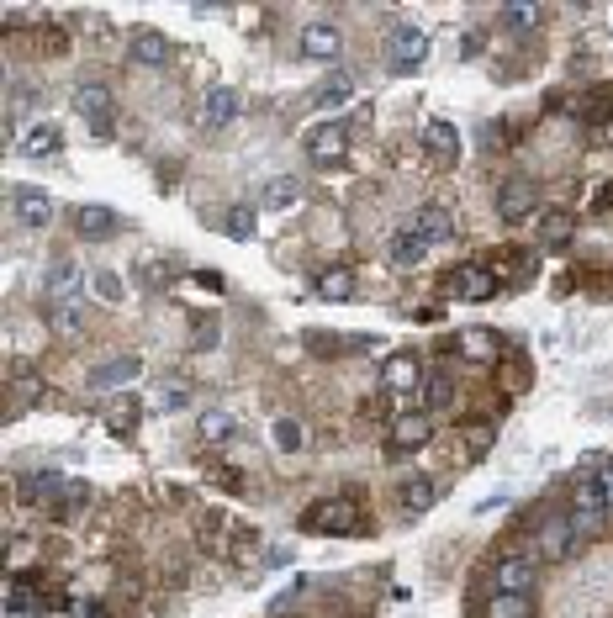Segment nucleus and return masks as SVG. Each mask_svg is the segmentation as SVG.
<instances>
[{
  "label": "nucleus",
  "mask_w": 613,
  "mask_h": 618,
  "mask_svg": "<svg viewBox=\"0 0 613 618\" xmlns=\"http://www.w3.org/2000/svg\"><path fill=\"white\" fill-rule=\"evenodd\" d=\"M608 481H613V460H608Z\"/></svg>",
  "instance_id": "42"
},
{
  "label": "nucleus",
  "mask_w": 613,
  "mask_h": 618,
  "mask_svg": "<svg viewBox=\"0 0 613 618\" xmlns=\"http://www.w3.org/2000/svg\"><path fill=\"white\" fill-rule=\"evenodd\" d=\"M534 206H540V185L534 180H503V191H497V217L503 222H529Z\"/></svg>",
  "instance_id": "11"
},
{
  "label": "nucleus",
  "mask_w": 613,
  "mask_h": 618,
  "mask_svg": "<svg viewBox=\"0 0 613 618\" xmlns=\"http://www.w3.org/2000/svg\"><path fill=\"white\" fill-rule=\"evenodd\" d=\"M471 53H481V32H466V43H460V59H471Z\"/></svg>",
  "instance_id": "41"
},
{
  "label": "nucleus",
  "mask_w": 613,
  "mask_h": 618,
  "mask_svg": "<svg viewBox=\"0 0 613 618\" xmlns=\"http://www.w3.org/2000/svg\"><path fill=\"white\" fill-rule=\"evenodd\" d=\"M481 618H534V597H518V592H492L481 603Z\"/></svg>",
  "instance_id": "25"
},
{
  "label": "nucleus",
  "mask_w": 613,
  "mask_h": 618,
  "mask_svg": "<svg viewBox=\"0 0 613 618\" xmlns=\"http://www.w3.org/2000/svg\"><path fill=\"white\" fill-rule=\"evenodd\" d=\"M233 117H238V96L228 85H212L207 96H201V127H207V133H222Z\"/></svg>",
  "instance_id": "18"
},
{
  "label": "nucleus",
  "mask_w": 613,
  "mask_h": 618,
  "mask_svg": "<svg viewBox=\"0 0 613 618\" xmlns=\"http://www.w3.org/2000/svg\"><path fill=\"white\" fill-rule=\"evenodd\" d=\"M302 59H318V64H328V59H339L344 53V32L333 27V22H307L302 27Z\"/></svg>",
  "instance_id": "14"
},
{
  "label": "nucleus",
  "mask_w": 613,
  "mask_h": 618,
  "mask_svg": "<svg viewBox=\"0 0 613 618\" xmlns=\"http://www.w3.org/2000/svg\"><path fill=\"white\" fill-rule=\"evenodd\" d=\"M117 228H122V217L111 212V206H96V201H90V206H80V212H74V233H80V238H90V243L111 238Z\"/></svg>",
  "instance_id": "19"
},
{
  "label": "nucleus",
  "mask_w": 613,
  "mask_h": 618,
  "mask_svg": "<svg viewBox=\"0 0 613 618\" xmlns=\"http://www.w3.org/2000/svg\"><path fill=\"white\" fill-rule=\"evenodd\" d=\"M302 148H307V159H318V164L344 159V148H349V122H318V127L302 138Z\"/></svg>",
  "instance_id": "13"
},
{
  "label": "nucleus",
  "mask_w": 613,
  "mask_h": 618,
  "mask_svg": "<svg viewBox=\"0 0 613 618\" xmlns=\"http://www.w3.org/2000/svg\"><path fill=\"white\" fill-rule=\"evenodd\" d=\"M423 360L413 349H397V354H386V365H381V386L386 391H397V397H413V391H423Z\"/></svg>",
  "instance_id": "8"
},
{
  "label": "nucleus",
  "mask_w": 613,
  "mask_h": 618,
  "mask_svg": "<svg viewBox=\"0 0 613 618\" xmlns=\"http://www.w3.org/2000/svg\"><path fill=\"white\" fill-rule=\"evenodd\" d=\"M529 545H534V555H540V566H566V560H577V555H582L587 539L577 534L571 513H550V518L534 523Z\"/></svg>",
  "instance_id": "2"
},
{
  "label": "nucleus",
  "mask_w": 613,
  "mask_h": 618,
  "mask_svg": "<svg viewBox=\"0 0 613 618\" xmlns=\"http://www.w3.org/2000/svg\"><path fill=\"white\" fill-rule=\"evenodd\" d=\"M201 439H207V444H222V439H233L238 434V418H233V412H201Z\"/></svg>",
  "instance_id": "31"
},
{
  "label": "nucleus",
  "mask_w": 613,
  "mask_h": 618,
  "mask_svg": "<svg viewBox=\"0 0 613 618\" xmlns=\"http://www.w3.org/2000/svg\"><path fill=\"white\" fill-rule=\"evenodd\" d=\"M48 328L59 333V339H80V328H85V317L74 302H48Z\"/></svg>",
  "instance_id": "28"
},
{
  "label": "nucleus",
  "mask_w": 613,
  "mask_h": 618,
  "mask_svg": "<svg viewBox=\"0 0 613 618\" xmlns=\"http://www.w3.org/2000/svg\"><path fill=\"white\" fill-rule=\"evenodd\" d=\"M349 96H355V80H349V74H333V80H328L312 101H318V106H344Z\"/></svg>",
  "instance_id": "35"
},
{
  "label": "nucleus",
  "mask_w": 613,
  "mask_h": 618,
  "mask_svg": "<svg viewBox=\"0 0 613 618\" xmlns=\"http://www.w3.org/2000/svg\"><path fill=\"white\" fill-rule=\"evenodd\" d=\"M296 201H302V180H296V175H275L265 185V206H275V212H291Z\"/></svg>",
  "instance_id": "30"
},
{
  "label": "nucleus",
  "mask_w": 613,
  "mask_h": 618,
  "mask_svg": "<svg viewBox=\"0 0 613 618\" xmlns=\"http://www.w3.org/2000/svg\"><path fill=\"white\" fill-rule=\"evenodd\" d=\"M270 439H275L281 455H296V449H302V423H296V418H275L270 423Z\"/></svg>",
  "instance_id": "34"
},
{
  "label": "nucleus",
  "mask_w": 613,
  "mask_h": 618,
  "mask_svg": "<svg viewBox=\"0 0 613 618\" xmlns=\"http://www.w3.org/2000/svg\"><path fill=\"white\" fill-rule=\"evenodd\" d=\"M418 143H423V154H429L434 164H460V127L455 122L429 117V122H423V133H418Z\"/></svg>",
  "instance_id": "10"
},
{
  "label": "nucleus",
  "mask_w": 613,
  "mask_h": 618,
  "mask_svg": "<svg viewBox=\"0 0 613 618\" xmlns=\"http://www.w3.org/2000/svg\"><path fill=\"white\" fill-rule=\"evenodd\" d=\"M497 291H503V280L492 265H455L439 280V296H460V302H492Z\"/></svg>",
  "instance_id": "6"
},
{
  "label": "nucleus",
  "mask_w": 613,
  "mask_h": 618,
  "mask_svg": "<svg viewBox=\"0 0 613 618\" xmlns=\"http://www.w3.org/2000/svg\"><path fill=\"white\" fill-rule=\"evenodd\" d=\"M127 53H133V64H143V69H164V64H170V37L154 32V27H138L133 43H127Z\"/></svg>",
  "instance_id": "17"
},
{
  "label": "nucleus",
  "mask_w": 613,
  "mask_h": 618,
  "mask_svg": "<svg viewBox=\"0 0 613 618\" xmlns=\"http://www.w3.org/2000/svg\"><path fill=\"white\" fill-rule=\"evenodd\" d=\"M571 238H577V217H571L566 206H550V212H540V249H566Z\"/></svg>",
  "instance_id": "21"
},
{
  "label": "nucleus",
  "mask_w": 613,
  "mask_h": 618,
  "mask_svg": "<svg viewBox=\"0 0 613 618\" xmlns=\"http://www.w3.org/2000/svg\"><path fill=\"white\" fill-rule=\"evenodd\" d=\"M613 518V481H608V460L592 465V471L577 481V492H571V523H577V534H598L603 523Z\"/></svg>",
  "instance_id": "1"
},
{
  "label": "nucleus",
  "mask_w": 613,
  "mask_h": 618,
  "mask_svg": "<svg viewBox=\"0 0 613 618\" xmlns=\"http://www.w3.org/2000/svg\"><path fill=\"white\" fill-rule=\"evenodd\" d=\"M143 370V360L138 354H117V360H101L96 370H90V386L96 391H117V386H127Z\"/></svg>",
  "instance_id": "20"
},
{
  "label": "nucleus",
  "mask_w": 613,
  "mask_h": 618,
  "mask_svg": "<svg viewBox=\"0 0 613 618\" xmlns=\"http://www.w3.org/2000/svg\"><path fill=\"white\" fill-rule=\"evenodd\" d=\"M434 497H439V486H434L429 476L402 481V508H407V513H429V508H434Z\"/></svg>",
  "instance_id": "29"
},
{
  "label": "nucleus",
  "mask_w": 613,
  "mask_h": 618,
  "mask_svg": "<svg viewBox=\"0 0 613 618\" xmlns=\"http://www.w3.org/2000/svg\"><path fill=\"white\" fill-rule=\"evenodd\" d=\"M466 360H481V365H492L497 354H503V344H497V333L492 328H460V344H455Z\"/></svg>",
  "instance_id": "23"
},
{
  "label": "nucleus",
  "mask_w": 613,
  "mask_h": 618,
  "mask_svg": "<svg viewBox=\"0 0 613 618\" xmlns=\"http://www.w3.org/2000/svg\"><path fill=\"white\" fill-rule=\"evenodd\" d=\"M90 286H96V296H101V302H111V307L127 296V280H122L117 270H96V280H90Z\"/></svg>",
  "instance_id": "36"
},
{
  "label": "nucleus",
  "mask_w": 613,
  "mask_h": 618,
  "mask_svg": "<svg viewBox=\"0 0 613 618\" xmlns=\"http://www.w3.org/2000/svg\"><path fill=\"white\" fill-rule=\"evenodd\" d=\"M59 148H64V138H59V127H53V122H32L22 133V154L27 159H53Z\"/></svg>",
  "instance_id": "24"
},
{
  "label": "nucleus",
  "mask_w": 613,
  "mask_h": 618,
  "mask_svg": "<svg viewBox=\"0 0 613 618\" xmlns=\"http://www.w3.org/2000/svg\"><path fill=\"white\" fill-rule=\"evenodd\" d=\"M407 228H418L429 243H450L455 238V222H450V206H439V201H429V206H418V217L407 222Z\"/></svg>",
  "instance_id": "22"
},
{
  "label": "nucleus",
  "mask_w": 613,
  "mask_h": 618,
  "mask_svg": "<svg viewBox=\"0 0 613 618\" xmlns=\"http://www.w3.org/2000/svg\"><path fill=\"white\" fill-rule=\"evenodd\" d=\"M423 407H429V412L455 407V376H450V370H434V376L423 381Z\"/></svg>",
  "instance_id": "26"
},
{
  "label": "nucleus",
  "mask_w": 613,
  "mask_h": 618,
  "mask_svg": "<svg viewBox=\"0 0 613 618\" xmlns=\"http://www.w3.org/2000/svg\"><path fill=\"white\" fill-rule=\"evenodd\" d=\"M106 428H111V434H133V428H138V402L133 397H117V402L106 407Z\"/></svg>",
  "instance_id": "32"
},
{
  "label": "nucleus",
  "mask_w": 613,
  "mask_h": 618,
  "mask_svg": "<svg viewBox=\"0 0 613 618\" xmlns=\"http://www.w3.org/2000/svg\"><path fill=\"white\" fill-rule=\"evenodd\" d=\"M80 286H85V275H80V265H74V259H53V265L43 270L48 302H74V296H80Z\"/></svg>",
  "instance_id": "16"
},
{
  "label": "nucleus",
  "mask_w": 613,
  "mask_h": 618,
  "mask_svg": "<svg viewBox=\"0 0 613 618\" xmlns=\"http://www.w3.org/2000/svg\"><path fill=\"white\" fill-rule=\"evenodd\" d=\"M434 439V412L429 407H402L386 428V455H418Z\"/></svg>",
  "instance_id": "4"
},
{
  "label": "nucleus",
  "mask_w": 613,
  "mask_h": 618,
  "mask_svg": "<svg viewBox=\"0 0 613 618\" xmlns=\"http://www.w3.org/2000/svg\"><path fill=\"white\" fill-rule=\"evenodd\" d=\"M497 444V423L492 418H476V423H466V455H487V449Z\"/></svg>",
  "instance_id": "33"
},
{
  "label": "nucleus",
  "mask_w": 613,
  "mask_h": 618,
  "mask_svg": "<svg viewBox=\"0 0 613 618\" xmlns=\"http://www.w3.org/2000/svg\"><path fill=\"white\" fill-rule=\"evenodd\" d=\"M11 206H16V217H22L27 228H48L53 222V196L37 191V185H11Z\"/></svg>",
  "instance_id": "15"
},
{
  "label": "nucleus",
  "mask_w": 613,
  "mask_h": 618,
  "mask_svg": "<svg viewBox=\"0 0 613 618\" xmlns=\"http://www.w3.org/2000/svg\"><path fill=\"white\" fill-rule=\"evenodd\" d=\"M254 228H259V222H254V212H249V206H233V217H228V233H233V238H254Z\"/></svg>",
  "instance_id": "39"
},
{
  "label": "nucleus",
  "mask_w": 613,
  "mask_h": 618,
  "mask_svg": "<svg viewBox=\"0 0 613 618\" xmlns=\"http://www.w3.org/2000/svg\"><path fill=\"white\" fill-rule=\"evenodd\" d=\"M318 296L323 302H349V296H355V270H323L318 275Z\"/></svg>",
  "instance_id": "27"
},
{
  "label": "nucleus",
  "mask_w": 613,
  "mask_h": 618,
  "mask_svg": "<svg viewBox=\"0 0 613 618\" xmlns=\"http://www.w3.org/2000/svg\"><path fill=\"white\" fill-rule=\"evenodd\" d=\"M386 59H392L397 74H413L423 59H429V32L423 27H397L392 37H386Z\"/></svg>",
  "instance_id": "9"
},
{
  "label": "nucleus",
  "mask_w": 613,
  "mask_h": 618,
  "mask_svg": "<svg viewBox=\"0 0 613 618\" xmlns=\"http://www.w3.org/2000/svg\"><path fill=\"white\" fill-rule=\"evenodd\" d=\"M429 249H434V243L423 238L418 228H397L392 238H386V265H392V270H418L423 259H429Z\"/></svg>",
  "instance_id": "12"
},
{
  "label": "nucleus",
  "mask_w": 613,
  "mask_h": 618,
  "mask_svg": "<svg viewBox=\"0 0 613 618\" xmlns=\"http://www.w3.org/2000/svg\"><path fill=\"white\" fill-rule=\"evenodd\" d=\"M540 555L534 550H503L492 555L487 566V597L492 592H518V597H534V587H540Z\"/></svg>",
  "instance_id": "3"
},
{
  "label": "nucleus",
  "mask_w": 613,
  "mask_h": 618,
  "mask_svg": "<svg viewBox=\"0 0 613 618\" xmlns=\"http://www.w3.org/2000/svg\"><path fill=\"white\" fill-rule=\"evenodd\" d=\"M302 529L307 534H360V502L349 497H323L302 513Z\"/></svg>",
  "instance_id": "5"
},
{
  "label": "nucleus",
  "mask_w": 613,
  "mask_h": 618,
  "mask_svg": "<svg viewBox=\"0 0 613 618\" xmlns=\"http://www.w3.org/2000/svg\"><path fill=\"white\" fill-rule=\"evenodd\" d=\"M587 122H592V127H603V122H613V80H608V85L598 90V96H592V101H587Z\"/></svg>",
  "instance_id": "38"
},
{
  "label": "nucleus",
  "mask_w": 613,
  "mask_h": 618,
  "mask_svg": "<svg viewBox=\"0 0 613 618\" xmlns=\"http://www.w3.org/2000/svg\"><path fill=\"white\" fill-rule=\"evenodd\" d=\"M74 111H80V122H90V133H96V138H111V111H117L111 85L80 80V85H74Z\"/></svg>",
  "instance_id": "7"
},
{
  "label": "nucleus",
  "mask_w": 613,
  "mask_h": 618,
  "mask_svg": "<svg viewBox=\"0 0 613 618\" xmlns=\"http://www.w3.org/2000/svg\"><path fill=\"white\" fill-rule=\"evenodd\" d=\"M503 22L513 27V32H534L545 22V11L540 6H503Z\"/></svg>",
  "instance_id": "37"
},
{
  "label": "nucleus",
  "mask_w": 613,
  "mask_h": 618,
  "mask_svg": "<svg viewBox=\"0 0 613 618\" xmlns=\"http://www.w3.org/2000/svg\"><path fill=\"white\" fill-rule=\"evenodd\" d=\"M185 402H191V391H185V386H170V391H159V407H164V412H180Z\"/></svg>",
  "instance_id": "40"
}]
</instances>
